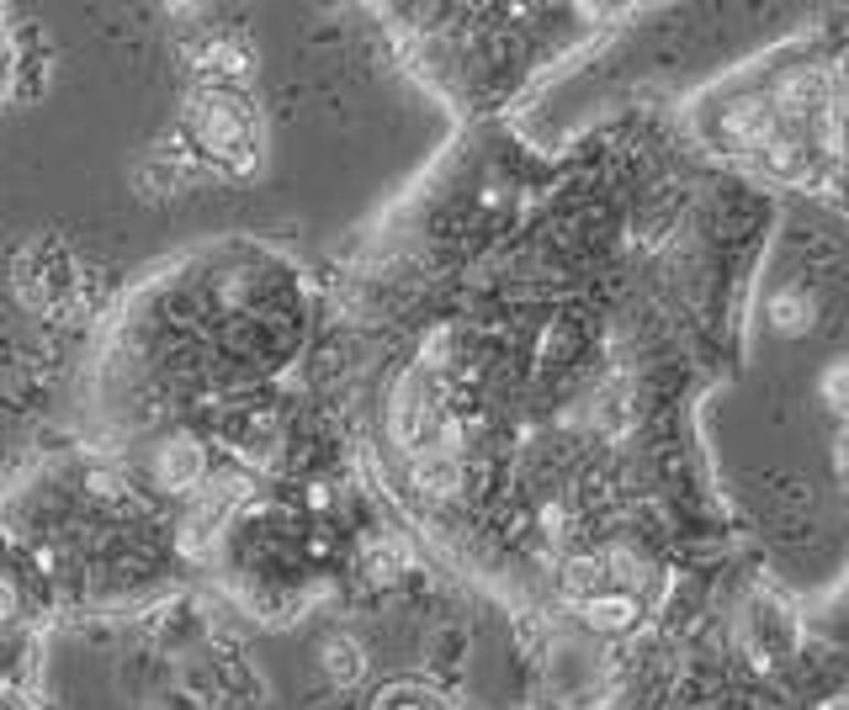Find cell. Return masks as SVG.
Listing matches in <instances>:
<instances>
[{
	"label": "cell",
	"mask_w": 849,
	"mask_h": 710,
	"mask_svg": "<svg viewBox=\"0 0 849 710\" xmlns=\"http://www.w3.org/2000/svg\"><path fill=\"white\" fill-rule=\"evenodd\" d=\"M202 467H208V456H202V445L191 441V435H170V441L154 445L150 473L159 488H176V493H181V488H191V482L202 477Z\"/></svg>",
	"instance_id": "1"
},
{
	"label": "cell",
	"mask_w": 849,
	"mask_h": 710,
	"mask_svg": "<svg viewBox=\"0 0 849 710\" xmlns=\"http://www.w3.org/2000/svg\"><path fill=\"white\" fill-rule=\"evenodd\" d=\"M16 615H22V589L11 573H0V625H11Z\"/></svg>",
	"instance_id": "2"
},
{
	"label": "cell",
	"mask_w": 849,
	"mask_h": 710,
	"mask_svg": "<svg viewBox=\"0 0 849 710\" xmlns=\"http://www.w3.org/2000/svg\"><path fill=\"white\" fill-rule=\"evenodd\" d=\"M0 710H5V706H0Z\"/></svg>",
	"instance_id": "3"
}]
</instances>
